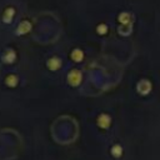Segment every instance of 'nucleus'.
Listing matches in <instances>:
<instances>
[{
	"label": "nucleus",
	"mask_w": 160,
	"mask_h": 160,
	"mask_svg": "<svg viewBox=\"0 0 160 160\" xmlns=\"http://www.w3.org/2000/svg\"><path fill=\"white\" fill-rule=\"evenodd\" d=\"M68 80H69V84L72 85V86H76L81 82V72L78 70V69H72L69 74H68Z\"/></svg>",
	"instance_id": "f257e3e1"
},
{
	"label": "nucleus",
	"mask_w": 160,
	"mask_h": 160,
	"mask_svg": "<svg viewBox=\"0 0 160 160\" xmlns=\"http://www.w3.org/2000/svg\"><path fill=\"white\" fill-rule=\"evenodd\" d=\"M150 90H151V84L148 80H141L138 84V91L140 94H148Z\"/></svg>",
	"instance_id": "f03ea898"
},
{
	"label": "nucleus",
	"mask_w": 160,
	"mask_h": 160,
	"mask_svg": "<svg viewBox=\"0 0 160 160\" xmlns=\"http://www.w3.org/2000/svg\"><path fill=\"white\" fill-rule=\"evenodd\" d=\"M46 65H48V68H49L50 70L55 71V70H58V69H59V68L61 66V60H60L59 58L54 56V58L49 59V61L46 62Z\"/></svg>",
	"instance_id": "7ed1b4c3"
},
{
	"label": "nucleus",
	"mask_w": 160,
	"mask_h": 160,
	"mask_svg": "<svg viewBox=\"0 0 160 160\" xmlns=\"http://www.w3.org/2000/svg\"><path fill=\"white\" fill-rule=\"evenodd\" d=\"M110 121H111V120H110L109 115H106V114H101V115L98 118V124H99V126H100V128H102V129L109 128Z\"/></svg>",
	"instance_id": "20e7f679"
},
{
	"label": "nucleus",
	"mask_w": 160,
	"mask_h": 160,
	"mask_svg": "<svg viewBox=\"0 0 160 160\" xmlns=\"http://www.w3.org/2000/svg\"><path fill=\"white\" fill-rule=\"evenodd\" d=\"M2 60H4L5 62H12V61L15 60V52H14V50L8 49V50L4 52V55H2Z\"/></svg>",
	"instance_id": "39448f33"
},
{
	"label": "nucleus",
	"mask_w": 160,
	"mask_h": 160,
	"mask_svg": "<svg viewBox=\"0 0 160 160\" xmlns=\"http://www.w3.org/2000/svg\"><path fill=\"white\" fill-rule=\"evenodd\" d=\"M71 58H72L74 61L79 62V61L82 60V58H84V52H82L80 49H74L72 52H71Z\"/></svg>",
	"instance_id": "423d86ee"
},
{
	"label": "nucleus",
	"mask_w": 160,
	"mask_h": 160,
	"mask_svg": "<svg viewBox=\"0 0 160 160\" xmlns=\"http://www.w3.org/2000/svg\"><path fill=\"white\" fill-rule=\"evenodd\" d=\"M5 82H6L8 86L14 88V86L18 84V76H15V75H9V76H6Z\"/></svg>",
	"instance_id": "0eeeda50"
},
{
	"label": "nucleus",
	"mask_w": 160,
	"mask_h": 160,
	"mask_svg": "<svg viewBox=\"0 0 160 160\" xmlns=\"http://www.w3.org/2000/svg\"><path fill=\"white\" fill-rule=\"evenodd\" d=\"M30 28H31V25L28 22V21H22L20 25H19V32H21V34H24V32H28L29 30H30Z\"/></svg>",
	"instance_id": "6e6552de"
},
{
	"label": "nucleus",
	"mask_w": 160,
	"mask_h": 160,
	"mask_svg": "<svg viewBox=\"0 0 160 160\" xmlns=\"http://www.w3.org/2000/svg\"><path fill=\"white\" fill-rule=\"evenodd\" d=\"M12 15H14V9H6V11H5V14H4V16H2V19H4V21L5 22H9V21H11V19H12Z\"/></svg>",
	"instance_id": "1a4fd4ad"
},
{
	"label": "nucleus",
	"mask_w": 160,
	"mask_h": 160,
	"mask_svg": "<svg viewBox=\"0 0 160 160\" xmlns=\"http://www.w3.org/2000/svg\"><path fill=\"white\" fill-rule=\"evenodd\" d=\"M111 154H112L115 158H119V156L122 154V149H121V146H120V145H114V146L111 148Z\"/></svg>",
	"instance_id": "9d476101"
},
{
	"label": "nucleus",
	"mask_w": 160,
	"mask_h": 160,
	"mask_svg": "<svg viewBox=\"0 0 160 160\" xmlns=\"http://www.w3.org/2000/svg\"><path fill=\"white\" fill-rule=\"evenodd\" d=\"M119 20H120L122 24H129V22H130V14H128V12H122V14H120Z\"/></svg>",
	"instance_id": "9b49d317"
},
{
	"label": "nucleus",
	"mask_w": 160,
	"mask_h": 160,
	"mask_svg": "<svg viewBox=\"0 0 160 160\" xmlns=\"http://www.w3.org/2000/svg\"><path fill=\"white\" fill-rule=\"evenodd\" d=\"M106 30H108V28H106L105 25H99V26H98V32H99V34H105Z\"/></svg>",
	"instance_id": "f8f14e48"
}]
</instances>
